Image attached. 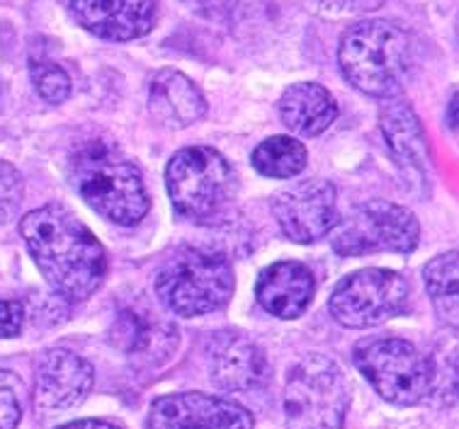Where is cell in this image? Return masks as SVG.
Instances as JSON below:
<instances>
[{
    "instance_id": "17",
    "label": "cell",
    "mask_w": 459,
    "mask_h": 429,
    "mask_svg": "<svg viewBox=\"0 0 459 429\" xmlns=\"http://www.w3.org/2000/svg\"><path fill=\"white\" fill-rule=\"evenodd\" d=\"M149 112L163 126L185 129L207 115V102L187 75L160 71L149 88Z\"/></svg>"
},
{
    "instance_id": "26",
    "label": "cell",
    "mask_w": 459,
    "mask_h": 429,
    "mask_svg": "<svg viewBox=\"0 0 459 429\" xmlns=\"http://www.w3.org/2000/svg\"><path fill=\"white\" fill-rule=\"evenodd\" d=\"M25 325V308L20 301H0V339L17 338Z\"/></svg>"
},
{
    "instance_id": "20",
    "label": "cell",
    "mask_w": 459,
    "mask_h": 429,
    "mask_svg": "<svg viewBox=\"0 0 459 429\" xmlns=\"http://www.w3.org/2000/svg\"><path fill=\"white\" fill-rule=\"evenodd\" d=\"M459 270H457V253L450 250L445 255L433 257L423 270V281L430 294V301L435 305V313L440 315L450 328L457 325L459 315Z\"/></svg>"
},
{
    "instance_id": "28",
    "label": "cell",
    "mask_w": 459,
    "mask_h": 429,
    "mask_svg": "<svg viewBox=\"0 0 459 429\" xmlns=\"http://www.w3.org/2000/svg\"><path fill=\"white\" fill-rule=\"evenodd\" d=\"M59 429H122L117 425H112V422H105V420H78V422H71V425H64Z\"/></svg>"
},
{
    "instance_id": "5",
    "label": "cell",
    "mask_w": 459,
    "mask_h": 429,
    "mask_svg": "<svg viewBox=\"0 0 459 429\" xmlns=\"http://www.w3.org/2000/svg\"><path fill=\"white\" fill-rule=\"evenodd\" d=\"M156 294L168 311L197 318L219 311L234 294V270L224 255L180 248L156 277Z\"/></svg>"
},
{
    "instance_id": "16",
    "label": "cell",
    "mask_w": 459,
    "mask_h": 429,
    "mask_svg": "<svg viewBox=\"0 0 459 429\" xmlns=\"http://www.w3.org/2000/svg\"><path fill=\"white\" fill-rule=\"evenodd\" d=\"M314 294H316L314 272L304 262H294V260L270 264L255 284L258 304L267 313L282 321H294L304 315L314 301Z\"/></svg>"
},
{
    "instance_id": "21",
    "label": "cell",
    "mask_w": 459,
    "mask_h": 429,
    "mask_svg": "<svg viewBox=\"0 0 459 429\" xmlns=\"http://www.w3.org/2000/svg\"><path fill=\"white\" fill-rule=\"evenodd\" d=\"M307 149L304 143L290 136H270L253 150L251 163L260 175L273 180H290L307 167Z\"/></svg>"
},
{
    "instance_id": "24",
    "label": "cell",
    "mask_w": 459,
    "mask_h": 429,
    "mask_svg": "<svg viewBox=\"0 0 459 429\" xmlns=\"http://www.w3.org/2000/svg\"><path fill=\"white\" fill-rule=\"evenodd\" d=\"M25 197V182L15 167L0 160V223L10 221Z\"/></svg>"
},
{
    "instance_id": "11",
    "label": "cell",
    "mask_w": 459,
    "mask_h": 429,
    "mask_svg": "<svg viewBox=\"0 0 459 429\" xmlns=\"http://www.w3.org/2000/svg\"><path fill=\"white\" fill-rule=\"evenodd\" d=\"M146 429H253V415L234 400L190 390L153 400Z\"/></svg>"
},
{
    "instance_id": "1",
    "label": "cell",
    "mask_w": 459,
    "mask_h": 429,
    "mask_svg": "<svg viewBox=\"0 0 459 429\" xmlns=\"http://www.w3.org/2000/svg\"><path fill=\"white\" fill-rule=\"evenodd\" d=\"M20 236L49 287L68 301H85L108 277L100 240L61 204H47L20 221Z\"/></svg>"
},
{
    "instance_id": "27",
    "label": "cell",
    "mask_w": 459,
    "mask_h": 429,
    "mask_svg": "<svg viewBox=\"0 0 459 429\" xmlns=\"http://www.w3.org/2000/svg\"><path fill=\"white\" fill-rule=\"evenodd\" d=\"M318 5H324L328 10H335V13H375L385 5V0H314Z\"/></svg>"
},
{
    "instance_id": "14",
    "label": "cell",
    "mask_w": 459,
    "mask_h": 429,
    "mask_svg": "<svg viewBox=\"0 0 459 429\" xmlns=\"http://www.w3.org/2000/svg\"><path fill=\"white\" fill-rule=\"evenodd\" d=\"M379 126L386 146L396 158V166L403 170L409 182L423 184L428 180V141L420 119L406 99L389 98L379 109Z\"/></svg>"
},
{
    "instance_id": "8",
    "label": "cell",
    "mask_w": 459,
    "mask_h": 429,
    "mask_svg": "<svg viewBox=\"0 0 459 429\" xmlns=\"http://www.w3.org/2000/svg\"><path fill=\"white\" fill-rule=\"evenodd\" d=\"M352 359L386 403L411 408L430 396V359L409 339H368L355 347Z\"/></svg>"
},
{
    "instance_id": "6",
    "label": "cell",
    "mask_w": 459,
    "mask_h": 429,
    "mask_svg": "<svg viewBox=\"0 0 459 429\" xmlns=\"http://www.w3.org/2000/svg\"><path fill=\"white\" fill-rule=\"evenodd\" d=\"M348 400L351 393L341 366L331 356H304L284 383L287 429H342Z\"/></svg>"
},
{
    "instance_id": "13",
    "label": "cell",
    "mask_w": 459,
    "mask_h": 429,
    "mask_svg": "<svg viewBox=\"0 0 459 429\" xmlns=\"http://www.w3.org/2000/svg\"><path fill=\"white\" fill-rule=\"evenodd\" d=\"M75 22L100 39L129 42L156 22L159 0H71Z\"/></svg>"
},
{
    "instance_id": "10",
    "label": "cell",
    "mask_w": 459,
    "mask_h": 429,
    "mask_svg": "<svg viewBox=\"0 0 459 429\" xmlns=\"http://www.w3.org/2000/svg\"><path fill=\"white\" fill-rule=\"evenodd\" d=\"M273 214L284 238L309 245L338 223V192L328 180H299L273 197Z\"/></svg>"
},
{
    "instance_id": "22",
    "label": "cell",
    "mask_w": 459,
    "mask_h": 429,
    "mask_svg": "<svg viewBox=\"0 0 459 429\" xmlns=\"http://www.w3.org/2000/svg\"><path fill=\"white\" fill-rule=\"evenodd\" d=\"M30 75H32L37 92L51 105H61V102H66L71 98V90H74L71 88V75L49 58H32Z\"/></svg>"
},
{
    "instance_id": "18",
    "label": "cell",
    "mask_w": 459,
    "mask_h": 429,
    "mask_svg": "<svg viewBox=\"0 0 459 429\" xmlns=\"http://www.w3.org/2000/svg\"><path fill=\"white\" fill-rule=\"evenodd\" d=\"M280 116L290 132L318 136L335 122L338 105L324 85L294 83L280 98Z\"/></svg>"
},
{
    "instance_id": "2",
    "label": "cell",
    "mask_w": 459,
    "mask_h": 429,
    "mask_svg": "<svg viewBox=\"0 0 459 429\" xmlns=\"http://www.w3.org/2000/svg\"><path fill=\"white\" fill-rule=\"evenodd\" d=\"M338 64L355 90L372 98H399L416 66L411 34L392 20H362L345 30Z\"/></svg>"
},
{
    "instance_id": "19",
    "label": "cell",
    "mask_w": 459,
    "mask_h": 429,
    "mask_svg": "<svg viewBox=\"0 0 459 429\" xmlns=\"http://www.w3.org/2000/svg\"><path fill=\"white\" fill-rule=\"evenodd\" d=\"M115 345L126 355L139 356L146 362H163L178 345V330L170 322L156 321L146 313L125 311L119 313L115 330H112Z\"/></svg>"
},
{
    "instance_id": "4",
    "label": "cell",
    "mask_w": 459,
    "mask_h": 429,
    "mask_svg": "<svg viewBox=\"0 0 459 429\" xmlns=\"http://www.w3.org/2000/svg\"><path fill=\"white\" fill-rule=\"evenodd\" d=\"M166 187L178 214L187 221L212 226L224 221L234 207L238 175L219 150L190 146L170 158Z\"/></svg>"
},
{
    "instance_id": "25",
    "label": "cell",
    "mask_w": 459,
    "mask_h": 429,
    "mask_svg": "<svg viewBox=\"0 0 459 429\" xmlns=\"http://www.w3.org/2000/svg\"><path fill=\"white\" fill-rule=\"evenodd\" d=\"M20 379L15 373L0 369V429H17L22 420V400H20Z\"/></svg>"
},
{
    "instance_id": "29",
    "label": "cell",
    "mask_w": 459,
    "mask_h": 429,
    "mask_svg": "<svg viewBox=\"0 0 459 429\" xmlns=\"http://www.w3.org/2000/svg\"><path fill=\"white\" fill-rule=\"evenodd\" d=\"M212 5H219V8H236V5H241L246 0H207Z\"/></svg>"
},
{
    "instance_id": "23",
    "label": "cell",
    "mask_w": 459,
    "mask_h": 429,
    "mask_svg": "<svg viewBox=\"0 0 459 429\" xmlns=\"http://www.w3.org/2000/svg\"><path fill=\"white\" fill-rule=\"evenodd\" d=\"M457 390V366H455V339L447 347L440 345L435 362H430V393H437L445 403L455 400Z\"/></svg>"
},
{
    "instance_id": "12",
    "label": "cell",
    "mask_w": 459,
    "mask_h": 429,
    "mask_svg": "<svg viewBox=\"0 0 459 429\" xmlns=\"http://www.w3.org/2000/svg\"><path fill=\"white\" fill-rule=\"evenodd\" d=\"M92 388V366L68 349H49L34 376V405L44 413H64L83 403Z\"/></svg>"
},
{
    "instance_id": "3",
    "label": "cell",
    "mask_w": 459,
    "mask_h": 429,
    "mask_svg": "<svg viewBox=\"0 0 459 429\" xmlns=\"http://www.w3.org/2000/svg\"><path fill=\"white\" fill-rule=\"evenodd\" d=\"M71 182L95 214L117 226H136L149 211L139 167L108 139H88L71 153Z\"/></svg>"
},
{
    "instance_id": "7",
    "label": "cell",
    "mask_w": 459,
    "mask_h": 429,
    "mask_svg": "<svg viewBox=\"0 0 459 429\" xmlns=\"http://www.w3.org/2000/svg\"><path fill=\"white\" fill-rule=\"evenodd\" d=\"M420 226L409 209L369 199L365 204L351 209L345 219L331 231V245L341 257H362L372 253H399L409 255L418 248Z\"/></svg>"
},
{
    "instance_id": "15",
    "label": "cell",
    "mask_w": 459,
    "mask_h": 429,
    "mask_svg": "<svg viewBox=\"0 0 459 429\" xmlns=\"http://www.w3.org/2000/svg\"><path fill=\"white\" fill-rule=\"evenodd\" d=\"M209 369L212 381L221 390H253L265 383L267 359L255 342L236 332H219L209 342Z\"/></svg>"
},
{
    "instance_id": "9",
    "label": "cell",
    "mask_w": 459,
    "mask_h": 429,
    "mask_svg": "<svg viewBox=\"0 0 459 429\" xmlns=\"http://www.w3.org/2000/svg\"><path fill=\"white\" fill-rule=\"evenodd\" d=\"M409 296V281L399 272L368 267L352 272L335 287L331 294V315L342 328H375L403 313Z\"/></svg>"
}]
</instances>
